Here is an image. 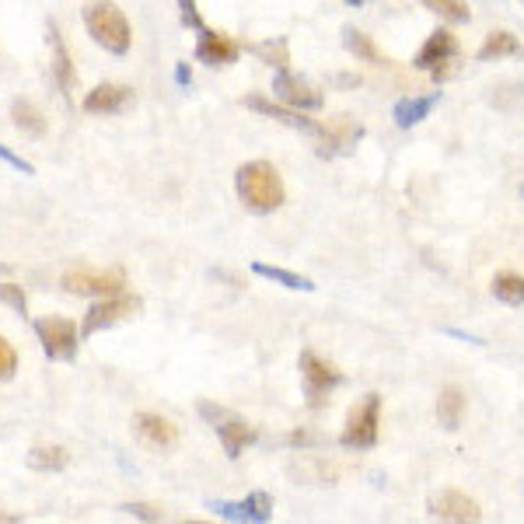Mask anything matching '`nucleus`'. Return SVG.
Returning a JSON list of instances; mask_svg holds the SVG:
<instances>
[{
  "label": "nucleus",
  "mask_w": 524,
  "mask_h": 524,
  "mask_svg": "<svg viewBox=\"0 0 524 524\" xmlns=\"http://www.w3.org/2000/svg\"><path fill=\"white\" fill-rule=\"evenodd\" d=\"M235 193L242 200V207L249 214H273V210L283 207L287 200V189H283V179L269 161H245L235 172Z\"/></svg>",
  "instance_id": "1"
},
{
  "label": "nucleus",
  "mask_w": 524,
  "mask_h": 524,
  "mask_svg": "<svg viewBox=\"0 0 524 524\" xmlns=\"http://www.w3.org/2000/svg\"><path fill=\"white\" fill-rule=\"evenodd\" d=\"M84 28L112 56H126L133 46V28L126 14L112 0H88L84 4Z\"/></svg>",
  "instance_id": "2"
},
{
  "label": "nucleus",
  "mask_w": 524,
  "mask_h": 524,
  "mask_svg": "<svg viewBox=\"0 0 524 524\" xmlns=\"http://www.w3.org/2000/svg\"><path fill=\"white\" fill-rule=\"evenodd\" d=\"M378 427H381V395L367 392L357 406L350 409L343 423V434H339V444L346 451H367L378 444Z\"/></svg>",
  "instance_id": "3"
},
{
  "label": "nucleus",
  "mask_w": 524,
  "mask_h": 524,
  "mask_svg": "<svg viewBox=\"0 0 524 524\" xmlns=\"http://www.w3.org/2000/svg\"><path fill=\"white\" fill-rule=\"evenodd\" d=\"M297 371H301V385H304V399L308 409H322L329 402V395L343 385V371L329 360H322L315 350H301L297 357Z\"/></svg>",
  "instance_id": "4"
},
{
  "label": "nucleus",
  "mask_w": 524,
  "mask_h": 524,
  "mask_svg": "<svg viewBox=\"0 0 524 524\" xmlns=\"http://www.w3.org/2000/svg\"><path fill=\"white\" fill-rule=\"evenodd\" d=\"M60 287L77 297H112L126 290L123 269H91V266H74L60 276Z\"/></svg>",
  "instance_id": "5"
},
{
  "label": "nucleus",
  "mask_w": 524,
  "mask_h": 524,
  "mask_svg": "<svg viewBox=\"0 0 524 524\" xmlns=\"http://www.w3.org/2000/svg\"><path fill=\"white\" fill-rule=\"evenodd\" d=\"M140 311V297L133 294H112V297H98V304H91L88 315L81 322V339H91L95 332H105L112 325L126 322Z\"/></svg>",
  "instance_id": "6"
},
{
  "label": "nucleus",
  "mask_w": 524,
  "mask_h": 524,
  "mask_svg": "<svg viewBox=\"0 0 524 524\" xmlns=\"http://www.w3.org/2000/svg\"><path fill=\"white\" fill-rule=\"evenodd\" d=\"M455 60H458V39L448 32V28H434L430 39L423 42V49L416 53L413 67L427 70L434 81H444V77L451 74V67H455Z\"/></svg>",
  "instance_id": "7"
},
{
  "label": "nucleus",
  "mask_w": 524,
  "mask_h": 524,
  "mask_svg": "<svg viewBox=\"0 0 524 524\" xmlns=\"http://www.w3.org/2000/svg\"><path fill=\"white\" fill-rule=\"evenodd\" d=\"M200 413L207 416L210 423H214L217 437H221V444H224V455H228L231 462H235V458H242V451L249 448V444H256V441H259L256 427H249V423L238 420V416L224 413V409H214V406H210V402H203Z\"/></svg>",
  "instance_id": "8"
},
{
  "label": "nucleus",
  "mask_w": 524,
  "mask_h": 524,
  "mask_svg": "<svg viewBox=\"0 0 524 524\" xmlns=\"http://www.w3.org/2000/svg\"><path fill=\"white\" fill-rule=\"evenodd\" d=\"M35 336L42 343V353L49 360H74L77 357V325L70 318H39L35 322Z\"/></svg>",
  "instance_id": "9"
},
{
  "label": "nucleus",
  "mask_w": 524,
  "mask_h": 524,
  "mask_svg": "<svg viewBox=\"0 0 524 524\" xmlns=\"http://www.w3.org/2000/svg\"><path fill=\"white\" fill-rule=\"evenodd\" d=\"M427 514L434 521H455V524H476L483 521V507L462 490H441L427 500Z\"/></svg>",
  "instance_id": "10"
},
{
  "label": "nucleus",
  "mask_w": 524,
  "mask_h": 524,
  "mask_svg": "<svg viewBox=\"0 0 524 524\" xmlns=\"http://www.w3.org/2000/svg\"><path fill=\"white\" fill-rule=\"evenodd\" d=\"M210 511L217 514V518L224 521H238V524H266L273 521V497L269 493H249L245 500H238V504H228V500H210Z\"/></svg>",
  "instance_id": "11"
},
{
  "label": "nucleus",
  "mask_w": 524,
  "mask_h": 524,
  "mask_svg": "<svg viewBox=\"0 0 524 524\" xmlns=\"http://www.w3.org/2000/svg\"><path fill=\"white\" fill-rule=\"evenodd\" d=\"M245 109L259 112V116H266V119H276V123L290 126V130H297V133H308V137H318V140L325 137V126H322V123H315V119H308V116H304V112L290 109V105H276L273 98L249 95V98H245Z\"/></svg>",
  "instance_id": "12"
},
{
  "label": "nucleus",
  "mask_w": 524,
  "mask_h": 524,
  "mask_svg": "<svg viewBox=\"0 0 524 524\" xmlns=\"http://www.w3.org/2000/svg\"><path fill=\"white\" fill-rule=\"evenodd\" d=\"M242 53H245V46L231 39V35L214 32V28L196 32V60L207 63V67H231V63H238Z\"/></svg>",
  "instance_id": "13"
},
{
  "label": "nucleus",
  "mask_w": 524,
  "mask_h": 524,
  "mask_svg": "<svg viewBox=\"0 0 524 524\" xmlns=\"http://www.w3.org/2000/svg\"><path fill=\"white\" fill-rule=\"evenodd\" d=\"M273 95L280 98L283 105L297 109V112H318V109L325 105V98L318 95V91L311 88V84H304L301 77L290 74L287 67L276 70V77H273Z\"/></svg>",
  "instance_id": "14"
},
{
  "label": "nucleus",
  "mask_w": 524,
  "mask_h": 524,
  "mask_svg": "<svg viewBox=\"0 0 524 524\" xmlns=\"http://www.w3.org/2000/svg\"><path fill=\"white\" fill-rule=\"evenodd\" d=\"M130 105H133V88H126V84L105 81L84 95V112H88V116H119V112H126Z\"/></svg>",
  "instance_id": "15"
},
{
  "label": "nucleus",
  "mask_w": 524,
  "mask_h": 524,
  "mask_svg": "<svg viewBox=\"0 0 524 524\" xmlns=\"http://www.w3.org/2000/svg\"><path fill=\"white\" fill-rule=\"evenodd\" d=\"M133 430H137V437L147 444V448L172 451L175 444H179V427H175V423L168 420V416H161V413H137Z\"/></svg>",
  "instance_id": "16"
},
{
  "label": "nucleus",
  "mask_w": 524,
  "mask_h": 524,
  "mask_svg": "<svg viewBox=\"0 0 524 524\" xmlns=\"http://www.w3.org/2000/svg\"><path fill=\"white\" fill-rule=\"evenodd\" d=\"M49 70H53V77H56V88L70 98V91H74V84H77V70H74V60H70L67 42H63L60 28H56V21H49Z\"/></svg>",
  "instance_id": "17"
},
{
  "label": "nucleus",
  "mask_w": 524,
  "mask_h": 524,
  "mask_svg": "<svg viewBox=\"0 0 524 524\" xmlns=\"http://www.w3.org/2000/svg\"><path fill=\"white\" fill-rule=\"evenodd\" d=\"M437 105H441V91L423 95V98H402V102H395L392 119H395V126H402V130H413V126L423 123Z\"/></svg>",
  "instance_id": "18"
},
{
  "label": "nucleus",
  "mask_w": 524,
  "mask_h": 524,
  "mask_svg": "<svg viewBox=\"0 0 524 524\" xmlns=\"http://www.w3.org/2000/svg\"><path fill=\"white\" fill-rule=\"evenodd\" d=\"M504 56H524V46H521V39L514 32H490L483 46H479L476 60L479 63H497V60H504Z\"/></svg>",
  "instance_id": "19"
},
{
  "label": "nucleus",
  "mask_w": 524,
  "mask_h": 524,
  "mask_svg": "<svg viewBox=\"0 0 524 524\" xmlns=\"http://www.w3.org/2000/svg\"><path fill=\"white\" fill-rule=\"evenodd\" d=\"M462 416H465V392L458 385L441 388V395H437V420H441V427L458 430L462 427Z\"/></svg>",
  "instance_id": "20"
},
{
  "label": "nucleus",
  "mask_w": 524,
  "mask_h": 524,
  "mask_svg": "<svg viewBox=\"0 0 524 524\" xmlns=\"http://www.w3.org/2000/svg\"><path fill=\"white\" fill-rule=\"evenodd\" d=\"M11 119H14V126H18L21 133H28V137H46V130H49V119L42 116L39 105H32L28 98H14Z\"/></svg>",
  "instance_id": "21"
},
{
  "label": "nucleus",
  "mask_w": 524,
  "mask_h": 524,
  "mask_svg": "<svg viewBox=\"0 0 524 524\" xmlns=\"http://www.w3.org/2000/svg\"><path fill=\"white\" fill-rule=\"evenodd\" d=\"M70 465V451L63 444H35L28 451V469L35 472H63Z\"/></svg>",
  "instance_id": "22"
},
{
  "label": "nucleus",
  "mask_w": 524,
  "mask_h": 524,
  "mask_svg": "<svg viewBox=\"0 0 524 524\" xmlns=\"http://www.w3.org/2000/svg\"><path fill=\"white\" fill-rule=\"evenodd\" d=\"M343 46H346V53L357 56L360 63H374V67H385L388 63L385 56L378 53V46L371 42V35L357 32V28H350V25L343 28Z\"/></svg>",
  "instance_id": "23"
},
{
  "label": "nucleus",
  "mask_w": 524,
  "mask_h": 524,
  "mask_svg": "<svg viewBox=\"0 0 524 524\" xmlns=\"http://www.w3.org/2000/svg\"><path fill=\"white\" fill-rule=\"evenodd\" d=\"M252 273L262 276V280L280 283V287H287V290H304V294H311V290H315V283H311L308 276L290 273V269H280V266H266V262H252Z\"/></svg>",
  "instance_id": "24"
},
{
  "label": "nucleus",
  "mask_w": 524,
  "mask_h": 524,
  "mask_svg": "<svg viewBox=\"0 0 524 524\" xmlns=\"http://www.w3.org/2000/svg\"><path fill=\"white\" fill-rule=\"evenodd\" d=\"M490 290L497 301L511 304V308L524 304V276H518V273H497L490 283Z\"/></svg>",
  "instance_id": "25"
},
{
  "label": "nucleus",
  "mask_w": 524,
  "mask_h": 524,
  "mask_svg": "<svg viewBox=\"0 0 524 524\" xmlns=\"http://www.w3.org/2000/svg\"><path fill=\"white\" fill-rule=\"evenodd\" d=\"M423 7H430L434 14H441L444 21H451V25H465V21H472V11L465 0H420Z\"/></svg>",
  "instance_id": "26"
},
{
  "label": "nucleus",
  "mask_w": 524,
  "mask_h": 524,
  "mask_svg": "<svg viewBox=\"0 0 524 524\" xmlns=\"http://www.w3.org/2000/svg\"><path fill=\"white\" fill-rule=\"evenodd\" d=\"M249 53H256L262 63H269V67L283 70L290 63L287 56V39H269V42H256V46H249Z\"/></svg>",
  "instance_id": "27"
},
{
  "label": "nucleus",
  "mask_w": 524,
  "mask_h": 524,
  "mask_svg": "<svg viewBox=\"0 0 524 524\" xmlns=\"http://www.w3.org/2000/svg\"><path fill=\"white\" fill-rule=\"evenodd\" d=\"M0 304H7V308L18 311V315H25L28 311V297L18 283H0Z\"/></svg>",
  "instance_id": "28"
},
{
  "label": "nucleus",
  "mask_w": 524,
  "mask_h": 524,
  "mask_svg": "<svg viewBox=\"0 0 524 524\" xmlns=\"http://www.w3.org/2000/svg\"><path fill=\"white\" fill-rule=\"evenodd\" d=\"M18 374V350L0 336V381H11Z\"/></svg>",
  "instance_id": "29"
},
{
  "label": "nucleus",
  "mask_w": 524,
  "mask_h": 524,
  "mask_svg": "<svg viewBox=\"0 0 524 524\" xmlns=\"http://www.w3.org/2000/svg\"><path fill=\"white\" fill-rule=\"evenodd\" d=\"M179 4V18H182V25L186 28H193V32H203V14H200V7H196V0H175Z\"/></svg>",
  "instance_id": "30"
},
{
  "label": "nucleus",
  "mask_w": 524,
  "mask_h": 524,
  "mask_svg": "<svg viewBox=\"0 0 524 524\" xmlns=\"http://www.w3.org/2000/svg\"><path fill=\"white\" fill-rule=\"evenodd\" d=\"M119 511L130 514V518H137V521H165V511L154 504H123Z\"/></svg>",
  "instance_id": "31"
},
{
  "label": "nucleus",
  "mask_w": 524,
  "mask_h": 524,
  "mask_svg": "<svg viewBox=\"0 0 524 524\" xmlns=\"http://www.w3.org/2000/svg\"><path fill=\"white\" fill-rule=\"evenodd\" d=\"M0 161H7V165H11L14 172H21V175H35V165H32V161H25L21 154H14L11 147H4V144H0Z\"/></svg>",
  "instance_id": "32"
},
{
  "label": "nucleus",
  "mask_w": 524,
  "mask_h": 524,
  "mask_svg": "<svg viewBox=\"0 0 524 524\" xmlns=\"http://www.w3.org/2000/svg\"><path fill=\"white\" fill-rule=\"evenodd\" d=\"M175 81H179L182 88L193 84V70H189V63H175Z\"/></svg>",
  "instance_id": "33"
},
{
  "label": "nucleus",
  "mask_w": 524,
  "mask_h": 524,
  "mask_svg": "<svg viewBox=\"0 0 524 524\" xmlns=\"http://www.w3.org/2000/svg\"><path fill=\"white\" fill-rule=\"evenodd\" d=\"M287 441L290 444H311V434H301V430H297V434H290Z\"/></svg>",
  "instance_id": "34"
},
{
  "label": "nucleus",
  "mask_w": 524,
  "mask_h": 524,
  "mask_svg": "<svg viewBox=\"0 0 524 524\" xmlns=\"http://www.w3.org/2000/svg\"><path fill=\"white\" fill-rule=\"evenodd\" d=\"M21 518H18V514H4V511H0V524H18Z\"/></svg>",
  "instance_id": "35"
},
{
  "label": "nucleus",
  "mask_w": 524,
  "mask_h": 524,
  "mask_svg": "<svg viewBox=\"0 0 524 524\" xmlns=\"http://www.w3.org/2000/svg\"><path fill=\"white\" fill-rule=\"evenodd\" d=\"M343 4H346V7H367L371 0H343Z\"/></svg>",
  "instance_id": "36"
},
{
  "label": "nucleus",
  "mask_w": 524,
  "mask_h": 524,
  "mask_svg": "<svg viewBox=\"0 0 524 524\" xmlns=\"http://www.w3.org/2000/svg\"><path fill=\"white\" fill-rule=\"evenodd\" d=\"M521 196H524V186H521Z\"/></svg>",
  "instance_id": "37"
}]
</instances>
